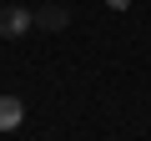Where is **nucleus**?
Here are the masks:
<instances>
[{
	"label": "nucleus",
	"mask_w": 151,
	"mask_h": 141,
	"mask_svg": "<svg viewBox=\"0 0 151 141\" xmlns=\"http://www.w3.org/2000/svg\"><path fill=\"white\" fill-rule=\"evenodd\" d=\"M25 121V101L20 96H0V131H15Z\"/></svg>",
	"instance_id": "obj_3"
},
{
	"label": "nucleus",
	"mask_w": 151,
	"mask_h": 141,
	"mask_svg": "<svg viewBox=\"0 0 151 141\" xmlns=\"http://www.w3.org/2000/svg\"><path fill=\"white\" fill-rule=\"evenodd\" d=\"M70 25V10L65 5H40L35 10V30H65Z\"/></svg>",
	"instance_id": "obj_2"
},
{
	"label": "nucleus",
	"mask_w": 151,
	"mask_h": 141,
	"mask_svg": "<svg viewBox=\"0 0 151 141\" xmlns=\"http://www.w3.org/2000/svg\"><path fill=\"white\" fill-rule=\"evenodd\" d=\"M25 30H35V10H25V5H0V35H5V40H20Z\"/></svg>",
	"instance_id": "obj_1"
},
{
	"label": "nucleus",
	"mask_w": 151,
	"mask_h": 141,
	"mask_svg": "<svg viewBox=\"0 0 151 141\" xmlns=\"http://www.w3.org/2000/svg\"><path fill=\"white\" fill-rule=\"evenodd\" d=\"M106 5H111V10H131V0H106Z\"/></svg>",
	"instance_id": "obj_4"
}]
</instances>
